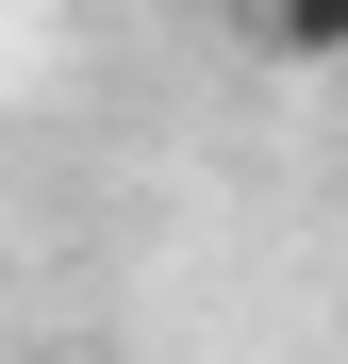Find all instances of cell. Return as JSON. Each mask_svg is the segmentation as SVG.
<instances>
[{
  "instance_id": "obj_1",
  "label": "cell",
  "mask_w": 348,
  "mask_h": 364,
  "mask_svg": "<svg viewBox=\"0 0 348 364\" xmlns=\"http://www.w3.org/2000/svg\"><path fill=\"white\" fill-rule=\"evenodd\" d=\"M265 67H348V0H249Z\"/></svg>"
}]
</instances>
